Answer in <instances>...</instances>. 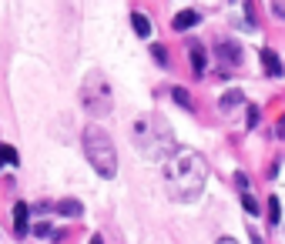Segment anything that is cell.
<instances>
[{"mask_svg": "<svg viewBox=\"0 0 285 244\" xmlns=\"http://www.w3.org/2000/svg\"><path fill=\"white\" fill-rule=\"evenodd\" d=\"M205 181H208V161L198 151L178 147L164 161V187H168V194L175 201H195L202 194Z\"/></svg>", "mask_w": 285, "mask_h": 244, "instance_id": "obj_1", "label": "cell"}, {"mask_svg": "<svg viewBox=\"0 0 285 244\" xmlns=\"http://www.w3.org/2000/svg\"><path fill=\"white\" fill-rule=\"evenodd\" d=\"M131 137H134V147L145 157H151V161H168L178 151L171 124L158 114H141L138 121L131 124Z\"/></svg>", "mask_w": 285, "mask_h": 244, "instance_id": "obj_2", "label": "cell"}, {"mask_svg": "<svg viewBox=\"0 0 285 244\" xmlns=\"http://www.w3.org/2000/svg\"><path fill=\"white\" fill-rule=\"evenodd\" d=\"M81 144H84V157L91 161V167H94L101 178H114V174H118V151H114V141L104 127L88 124L84 134H81Z\"/></svg>", "mask_w": 285, "mask_h": 244, "instance_id": "obj_3", "label": "cell"}, {"mask_svg": "<svg viewBox=\"0 0 285 244\" xmlns=\"http://www.w3.org/2000/svg\"><path fill=\"white\" fill-rule=\"evenodd\" d=\"M77 100H81V107L88 111L91 117H104V114H111L114 97H111V84H107L104 74H101V71L84 74L81 90H77Z\"/></svg>", "mask_w": 285, "mask_h": 244, "instance_id": "obj_4", "label": "cell"}, {"mask_svg": "<svg viewBox=\"0 0 285 244\" xmlns=\"http://www.w3.org/2000/svg\"><path fill=\"white\" fill-rule=\"evenodd\" d=\"M215 57H218V64H225V67H238L242 64V44H238L235 37H225V41L215 44Z\"/></svg>", "mask_w": 285, "mask_h": 244, "instance_id": "obj_5", "label": "cell"}, {"mask_svg": "<svg viewBox=\"0 0 285 244\" xmlns=\"http://www.w3.org/2000/svg\"><path fill=\"white\" fill-rule=\"evenodd\" d=\"M14 231H17V237H24L27 231H31V207H27L24 201L14 204Z\"/></svg>", "mask_w": 285, "mask_h": 244, "instance_id": "obj_6", "label": "cell"}, {"mask_svg": "<svg viewBox=\"0 0 285 244\" xmlns=\"http://www.w3.org/2000/svg\"><path fill=\"white\" fill-rule=\"evenodd\" d=\"M262 64H265V74H272V77H282L285 74V67H282V60H278V54L275 50H262Z\"/></svg>", "mask_w": 285, "mask_h": 244, "instance_id": "obj_7", "label": "cell"}, {"mask_svg": "<svg viewBox=\"0 0 285 244\" xmlns=\"http://www.w3.org/2000/svg\"><path fill=\"white\" fill-rule=\"evenodd\" d=\"M198 20H202V17H198L195 10H178V14H175V20H171V27H175V30H191Z\"/></svg>", "mask_w": 285, "mask_h": 244, "instance_id": "obj_8", "label": "cell"}, {"mask_svg": "<svg viewBox=\"0 0 285 244\" xmlns=\"http://www.w3.org/2000/svg\"><path fill=\"white\" fill-rule=\"evenodd\" d=\"M188 60H191L195 74H205V47L198 41H188Z\"/></svg>", "mask_w": 285, "mask_h": 244, "instance_id": "obj_9", "label": "cell"}, {"mask_svg": "<svg viewBox=\"0 0 285 244\" xmlns=\"http://www.w3.org/2000/svg\"><path fill=\"white\" fill-rule=\"evenodd\" d=\"M54 207H57V214H64V218H81V214H84L81 201H74V197H64V201H57Z\"/></svg>", "mask_w": 285, "mask_h": 244, "instance_id": "obj_10", "label": "cell"}, {"mask_svg": "<svg viewBox=\"0 0 285 244\" xmlns=\"http://www.w3.org/2000/svg\"><path fill=\"white\" fill-rule=\"evenodd\" d=\"M131 27L138 30V37H151V20H148L141 10H134V14H131Z\"/></svg>", "mask_w": 285, "mask_h": 244, "instance_id": "obj_11", "label": "cell"}, {"mask_svg": "<svg viewBox=\"0 0 285 244\" xmlns=\"http://www.w3.org/2000/svg\"><path fill=\"white\" fill-rule=\"evenodd\" d=\"M171 97H175V104L185 107V111H195V104H191V97L185 94V87H171Z\"/></svg>", "mask_w": 285, "mask_h": 244, "instance_id": "obj_12", "label": "cell"}, {"mask_svg": "<svg viewBox=\"0 0 285 244\" xmlns=\"http://www.w3.org/2000/svg\"><path fill=\"white\" fill-rule=\"evenodd\" d=\"M20 157H17V151L10 144H0V164H17Z\"/></svg>", "mask_w": 285, "mask_h": 244, "instance_id": "obj_13", "label": "cell"}, {"mask_svg": "<svg viewBox=\"0 0 285 244\" xmlns=\"http://www.w3.org/2000/svg\"><path fill=\"white\" fill-rule=\"evenodd\" d=\"M269 221L272 224L282 221V204H278V197H269Z\"/></svg>", "mask_w": 285, "mask_h": 244, "instance_id": "obj_14", "label": "cell"}, {"mask_svg": "<svg viewBox=\"0 0 285 244\" xmlns=\"http://www.w3.org/2000/svg\"><path fill=\"white\" fill-rule=\"evenodd\" d=\"M151 57H155L161 67H168V50H164L161 44H151Z\"/></svg>", "mask_w": 285, "mask_h": 244, "instance_id": "obj_15", "label": "cell"}, {"mask_svg": "<svg viewBox=\"0 0 285 244\" xmlns=\"http://www.w3.org/2000/svg\"><path fill=\"white\" fill-rule=\"evenodd\" d=\"M245 100V94H238V90H228L225 97H221V107H235V104H242Z\"/></svg>", "mask_w": 285, "mask_h": 244, "instance_id": "obj_16", "label": "cell"}, {"mask_svg": "<svg viewBox=\"0 0 285 244\" xmlns=\"http://www.w3.org/2000/svg\"><path fill=\"white\" fill-rule=\"evenodd\" d=\"M34 234H37V237H54V231H50V224H47V221H37V224H34Z\"/></svg>", "mask_w": 285, "mask_h": 244, "instance_id": "obj_17", "label": "cell"}, {"mask_svg": "<svg viewBox=\"0 0 285 244\" xmlns=\"http://www.w3.org/2000/svg\"><path fill=\"white\" fill-rule=\"evenodd\" d=\"M242 207H245V211H248V214H252V218H255V214H259V201H255L252 194H242Z\"/></svg>", "mask_w": 285, "mask_h": 244, "instance_id": "obj_18", "label": "cell"}, {"mask_svg": "<svg viewBox=\"0 0 285 244\" xmlns=\"http://www.w3.org/2000/svg\"><path fill=\"white\" fill-rule=\"evenodd\" d=\"M255 124H259V107H248V127H255Z\"/></svg>", "mask_w": 285, "mask_h": 244, "instance_id": "obj_19", "label": "cell"}, {"mask_svg": "<svg viewBox=\"0 0 285 244\" xmlns=\"http://www.w3.org/2000/svg\"><path fill=\"white\" fill-rule=\"evenodd\" d=\"M235 184L242 187V194H245V191H248V178H245V174H235Z\"/></svg>", "mask_w": 285, "mask_h": 244, "instance_id": "obj_20", "label": "cell"}, {"mask_svg": "<svg viewBox=\"0 0 285 244\" xmlns=\"http://www.w3.org/2000/svg\"><path fill=\"white\" fill-rule=\"evenodd\" d=\"M272 10H275L278 17H285V4H272Z\"/></svg>", "mask_w": 285, "mask_h": 244, "instance_id": "obj_21", "label": "cell"}, {"mask_svg": "<svg viewBox=\"0 0 285 244\" xmlns=\"http://www.w3.org/2000/svg\"><path fill=\"white\" fill-rule=\"evenodd\" d=\"M248 237H252V244H262V237L255 234V228H248Z\"/></svg>", "mask_w": 285, "mask_h": 244, "instance_id": "obj_22", "label": "cell"}, {"mask_svg": "<svg viewBox=\"0 0 285 244\" xmlns=\"http://www.w3.org/2000/svg\"><path fill=\"white\" fill-rule=\"evenodd\" d=\"M278 137H285V114H282V121H278Z\"/></svg>", "mask_w": 285, "mask_h": 244, "instance_id": "obj_23", "label": "cell"}, {"mask_svg": "<svg viewBox=\"0 0 285 244\" xmlns=\"http://www.w3.org/2000/svg\"><path fill=\"white\" fill-rule=\"evenodd\" d=\"M91 244H104V237H101V234H94V237H91Z\"/></svg>", "mask_w": 285, "mask_h": 244, "instance_id": "obj_24", "label": "cell"}, {"mask_svg": "<svg viewBox=\"0 0 285 244\" xmlns=\"http://www.w3.org/2000/svg\"><path fill=\"white\" fill-rule=\"evenodd\" d=\"M218 244H238V241H235V237H221Z\"/></svg>", "mask_w": 285, "mask_h": 244, "instance_id": "obj_25", "label": "cell"}]
</instances>
